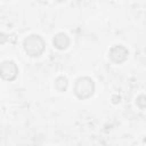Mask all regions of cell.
<instances>
[{"label":"cell","instance_id":"cell-7","mask_svg":"<svg viewBox=\"0 0 146 146\" xmlns=\"http://www.w3.org/2000/svg\"><path fill=\"white\" fill-rule=\"evenodd\" d=\"M145 99H146V98H145L144 95H141V96H139V97L137 98V105H138L141 110H144L145 106H146V100H145Z\"/></svg>","mask_w":146,"mask_h":146},{"label":"cell","instance_id":"cell-4","mask_svg":"<svg viewBox=\"0 0 146 146\" xmlns=\"http://www.w3.org/2000/svg\"><path fill=\"white\" fill-rule=\"evenodd\" d=\"M128 49L121 44H115L110 49V58L115 64L123 63L128 57Z\"/></svg>","mask_w":146,"mask_h":146},{"label":"cell","instance_id":"cell-8","mask_svg":"<svg viewBox=\"0 0 146 146\" xmlns=\"http://www.w3.org/2000/svg\"><path fill=\"white\" fill-rule=\"evenodd\" d=\"M8 40H9V38H8L7 34H5V33H0V44L6 43Z\"/></svg>","mask_w":146,"mask_h":146},{"label":"cell","instance_id":"cell-1","mask_svg":"<svg viewBox=\"0 0 146 146\" xmlns=\"http://www.w3.org/2000/svg\"><path fill=\"white\" fill-rule=\"evenodd\" d=\"M24 50L30 57H39L44 51L46 43L39 34H31L24 40Z\"/></svg>","mask_w":146,"mask_h":146},{"label":"cell","instance_id":"cell-2","mask_svg":"<svg viewBox=\"0 0 146 146\" xmlns=\"http://www.w3.org/2000/svg\"><path fill=\"white\" fill-rule=\"evenodd\" d=\"M95 92V82L89 76H81L76 79L74 84V94L79 99H87Z\"/></svg>","mask_w":146,"mask_h":146},{"label":"cell","instance_id":"cell-5","mask_svg":"<svg viewBox=\"0 0 146 146\" xmlns=\"http://www.w3.org/2000/svg\"><path fill=\"white\" fill-rule=\"evenodd\" d=\"M52 43H54V46H55L57 49L64 50V49H66L67 46L70 44V38L67 36L66 33L59 32V33H57V34L54 36Z\"/></svg>","mask_w":146,"mask_h":146},{"label":"cell","instance_id":"cell-6","mask_svg":"<svg viewBox=\"0 0 146 146\" xmlns=\"http://www.w3.org/2000/svg\"><path fill=\"white\" fill-rule=\"evenodd\" d=\"M68 87V81L65 76H58L55 80V88L58 91H65Z\"/></svg>","mask_w":146,"mask_h":146},{"label":"cell","instance_id":"cell-3","mask_svg":"<svg viewBox=\"0 0 146 146\" xmlns=\"http://www.w3.org/2000/svg\"><path fill=\"white\" fill-rule=\"evenodd\" d=\"M18 67L13 60H5L0 64V78L6 81H14L17 78Z\"/></svg>","mask_w":146,"mask_h":146}]
</instances>
